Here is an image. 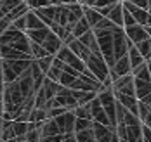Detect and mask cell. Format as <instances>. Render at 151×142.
Masks as SVG:
<instances>
[{
  "instance_id": "obj_6",
  "label": "cell",
  "mask_w": 151,
  "mask_h": 142,
  "mask_svg": "<svg viewBox=\"0 0 151 142\" xmlns=\"http://www.w3.org/2000/svg\"><path fill=\"white\" fill-rule=\"evenodd\" d=\"M75 120H76V116H75L73 111H64L63 114H59V116L54 118V121L59 126L61 133H64V135L75 133Z\"/></svg>"
},
{
  "instance_id": "obj_16",
  "label": "cell",
  "mask_w": 151,
  "mask_h": 142,
  "mask_svg": "<svg viewBox=\"0 0 151 142\" xmlns=\"http://www.w3.org/2000/svg\"><path fill=\"white\" fill-rule=\"evenodd\" d=\"M127 56H129V61H130V68H132V69L137 68V66H141L142 63H146V61H144V57L141 56V52L137 50V47L134 45V44H130V45H129Z\"/></svg>"
},
{
  "instance_id": "obj_25",
  "label": "cell",
  "mask_w": 151,
  "mask_h": 142,
  "mask_svg": "<svg viewBox=\"0 0 151 142\" xmlns=\"http://www.w3.org/2000/svg\"><path fill=\"white\" fill-rule=\"evenodd\" d=\"M45 120H47V109H40V108H33L31 109L28 121H31V123H42Z\"/></svg>"
},
{
  "instance_id": "obj_37",
  "label": "cell",
  "mask_w": 151,
  "mask_h": 142,
  "mask_svg": "<svg viewBox=\"0 0 151 142\" xmlns=\"http://www.w3.org/2000/svg\"><path fill=\"white\" fill-rule=\"evenodd\" d=\"M96 2H97V0H85V5H87V7H94Z\"/></svg>"
},
{
  "instance_id": "obj_13",
  "label": "cell",
  "mask_w": 151,
  "mask_h": 142,
  "mask_svg": "<svg viewBox=\"0 0 151 142\" xmlns=\"http://www.w3.org/2000/svg\"><path fill=\"white\" fill-rule=\"evenodd\" d=\"M66 45H68V47H70V50H71L73 54H76V56H78V57H80L83 63L89 59V56L92 54L91 50L85 47V45H83V44H82L78 38H73V40H71V42H68Z\"/></svg>"
},
{
  "instance_id": "obj_17",
  "label": "cell",
  "mask_w": 151,
  "mask_h": 142,
  "mask_svg": "<svg viewBox=\"0 0 151 142\" xmlns=\"http://www.w3.org/2000/svg\"><path fill=\"white\" fill-rule=\"evenodd\" d=\"M83 16H85V19L89 21L91 28L97 26V23L104 17V16H101V14H99V11H97V9H94V7H87V5H83Z\"/></svg>"
},
{
  "instance_id": "obj_5",
  "label": "cell",
  "mask_w": 151,
  "mask_h": 142,
  "mask_svg": "<svg viewBox=\"0 0 151 142\" xmlns=\"http://www.w3.org/2000/svg\"><path fill=\"white\" fill-rule=\"evenodd\" d=\"M111 88H113V92H120V94H127V95H136L132 73H130V75H123L120 78L113 80V81H111Z\"/></svg>"
},
{
  "instance_id": "obj_4",
  "label": "cell",
  "mask_w": 151,
  "mask_h": 142,
  "mask_svg": "<svg viewBox=\"0 0 151 142\" xmlns=\"http://www.w3.org/2000/svg\"><path fill=\"white\" fill-rule=\"evenodd\" d=\"M56 57H58V59H61L64 64H68V66L75 68L76 71H80V73H83V71L87 69L85 63H83V61H82V59H80L76 54H73V52L70 50V47H68V45H64V44H63V47L58 50Z\"/></svg>"
},
{
  "instance_id": "obj_29",
  "label": "cell",
  "mask_w": 151,
  "mask_h": 142,
  "mask_svg": "<svg viewBox=\"0 0 151 142\" xmlns=\"http://www.w3.org/2000/svg\"><path fill=\"white\" fill-rule=\"evenodd\" d=\"M11 26H14L16 30H19V31H26V14L21 16V17H17Z\"/></svg>"
},
{
  "instance_id": "obj_23",
  "label": "cell",
  "mask_w": 151,
  "mask_h": 142,
  "mask_svg": "<svg viewBox=\"0 0 151 142\" xmlns=\"http://www.w3.org/2000/svg\"><path fill=\"white\" fill-rule=\"evenodd\" d=\"M21 2H24V0H0V17H4L7 12H11Z\"/></svg>"
},
{
  "instance_id": "obj_36",
  "label": "cell",
  "mask_w": 151,
  "mask_h": 142,
  "mask_svg": "<svg viewBox=\"0 0 151 142\" xmlns=\"http://www.w3.org/2000/svg\"><path fill=\"white\" fill-rule=\"evenodd\" d=\"M0 83L4 85V68H2V57H0Z\"/></svg>"
},
{
  "instance_id": "obj_38",
  "label": "cell",
  "mask_w": 151,
  "mask_h": 142,
  "mask_svg": "<svg viewBox=\"0 0 151 142\" xmlns=\"http://www.w3.org/2000/svg\"><path fill=\"white\" fill-rule=\"evenodd\" d=\"M4 114V99H2V95H0V116Z\"/></svg>"
},
{
  "instance_id": "obj_9",
  "label": "cell",
  "mask_w": 151,
  "mask_h": 142,
  "mask_svg": "<svg viewBox=\"0 0 151 142\" xmlns=\"http://www.w3.org/2000/svg\"><path fill=\"white\" fill-rule=\"evenodd\" d=\"M134 88H136L137 101L144 104H151V80L134 78Z\"/></svg>"
},
{
  "instance_id": "obj_15",
  "label": "cell",
  "mask_w": 151,
  "mask_h": 142,
  "mask_svg": "<svg viewBox=\"0 0 151 142\" xmlns=\"http://www.w3.org/2000/svg\"><path fill=\"white\" fill-rule=\"evenodd\" d=\"M137 118L141 120L142 125L151 126V104H144V102H137Z\"/></svg>"
},
{
  "instance_id": "obj_3",
  "label": "cell",
  "mask_w": 151,
  "mask_h": 142,
  "mask_svg": "<svg viewBox=\"0 0 151 142\" xmlns=\"http://www.w3.org/2000/svg\"><path fill=\"white\" fill-rule=\"evenodd\" d=\"M33 59H2V68H4V83L14 81L19 75H23Z\"/></svg>"
},
{
  "instance_id": "obj_28",
  "label": "cell",
  "mask_w": 151,
  "mask_h": 142,
  "mask_svg": "<svg viewBox=\"0 0 151 142\" xmlns=\"http://www.w3.org/2000/svg\"><path fill=\"white\" fill-rule=\"evenodd\" d=\"M91 126H92V120H83V118H76L75 120V132L91 128Z\"/></svg>"
},
{
  "instance_id": "obj_19",
  "label": "cell",
  "mask_w": 151,
  "mask_h": 142,
  "mask_svg": "<svg viewBox=\"0 0 151 142\" xmlns=\"http://www.w3.org/2000/svg\"><path fill=\"white\" fill-rule=\"evenodd\" d=\"M89 30H92L91 24H89V21L85 19V16H82L78 21H76V24L73 26V30H71V35L75 36V38H80L83 33H87Z\"/></svg>"
},
{
  "instance_id": "obj_27",
  "label": "cell",
  "mask_w": 151,
  "mask_h": 142,
  "mask_svg": "<svg viewBox=\"0 0 151 142\" xmlns=\"http://www.w3.org/2000/svg\"><path fill=\"white\" fill-rule=\"evenodd\" d=\"M52 59H54V56H45V57L35 59V63L38 64V68L44 71V75H45L47 71H49V68H50V64H52Z\"/></svg>"
},
{
  "instance_id": "obj_2",
  "label": "cell",
  "mask_w": 151,
  "mask_h": 142,
  "mask_svg": "<svg viewBox=\"0 0 151 142\" xmlns=\"http://www.w3.org/2000/svg\"><path fill=\"white\" fill-rule=\"evenodd\" d=\"M85 66L87 69L91 71L96 78L99 80L104 87H111V78H109V68L106 61L103 59V56H96V54H91L89 59L85 61Z\"/></svg>"
},
{
  "instance_id": "obj_1",
  "label": "cell",
  "mask_w": 151,
  "mask_h": 142,
  "mask_svg": "<svg viewBox=\"0 0 151 142\" xmlns=\"http://www.w3.org/2000/svg\"><path fill=\"white\" fill-rule=\"evenodd\" d=\"M0 47L16 49V50H19V52L30 54V38L26 36L24 31L16 30L14 26H9L5 31L0 33Z\"/></svg>"
},
{
  "instance_id": "obj_35",
  "label": "cell",
  "mask_w": 151,
  "mask_h": 142,
  "mask_svg": "<svg viewBox=\"0 0 151 142\" xmlns=\"http://www.w3.org/2000/svg\"><path fill=\"white\" fill-rule=\"evenodd\" d=\"M4 142H24V135H21V137H14V139H9V141H4Z\"/></svg>"
},
{
  "instance_id": "obj_11",
  "label": "cell",
  "mask_w": 151,
  "mask_h": 142,
  "mask_svg": "<svg viewBox=\"0 0 151 142\" xmlns=\"http://www.w3.org/2000/svg\"><path fill=\"white\" fill-rule=\"evenodd\" d=\"M123 2V7L134 16V19H136L137 24H146V21H148V17H150V12L146 11V9H141V7H137V5H134L132 2H127V0H122Z\"/></svg>"
},
{
  "instance_id": "obj_10",
  "label": "cell",
  "mask_w": 151,
  "mask_h": 142,
  "mask_svg": "<svg viewBox=\"0 0 151 142\" xmlns=\"http://www.w3.org/2000/svg\"><path fill=\"white\" fill-rule=\"evenodd\" d=\"M125 30V35H127V38L136 45V44H139V42H142V40H146L150 35H148V31H146V28L142 26V24H132V26H125L123 28Z\"/></svg>"
},
{
  "instance_id": "obj_8",
  "label": "cell",
  "mask_w": 151,
  "mask_h": 142,
  "mask_svg": "<svg viewBox=\"0 0 151 142\" xmlns=\"http://www.w3.org/2000/svg\"><path fill=\"white\" fill-rule=\"evenodd\" d=\"M130 73H132V68H130L129 56H123L120 59H116L115 64L109 68V78H111V81L123 76V75H130Z\"/></svg>"
},
{
  "instance_id": "obj_32",
  "label": "cell",
  "mask_w": 151,
  "mask_h": 142,
  "mask_svg": "<svg viewBox=\"0 0 151 142\" xmlns=\"http://www.w3.org/2000/svg\"><path fill=\"white\" fill-rule=\"evenodd\" d=\"M116 2H120V0H97L94 4V9H101V7H106V5H113Z\"/></svg>"
},
{
  "instance_id": "obj_22",
  "label": "cell",
  "mask_w": 151,
  "mask_h": 142,
  "mask_svg": "<svg viewBox=\"0 0 151 142\" xmlns=\"http://www.w3.org/2000/svg\"><path fill=\"white\" fill-rule=\"evenodd\" d=\"M75 139H76V142H96L92 126L91 128H85V130H78V132H75Z\"/></svg>"
},
{
  "instance_id": "obj_39",
  "label": "cell",
  "mask_w": 151,
  "mask_h": 142,
  "mask_svg": "<svg viewBox=\"0 0 151 142\" xmlns=\"http://www.w3.org/2000/svg\"><path fill=\"white\" fill-rule=\"evenodd\" d=\"M144 26H151V14H150V17H148V21H146V24Z\"/></svg>"
},
{
  "instance_id": "obj_26",
  "label": "cell",
  "mask_w": 151,
  "mask_h": 142,
  "mask_svg": "<svg viewBox=\"0 0 151 142\" xmlns=\"http://www.w3.org/2000/svg\"><path fill=\"white\" fill-rule=\"evenodd\" d=\"M132 76H134V78H139V80H151L150 69H148V64L142 63L141 66L134 68V69H132Z\"/></svg>"
},
{
  "instance_id": "obj_34",
  "label": "cell",
  "mask_w": 151,
  "mask_h": 142,
  "mask_svg": "<svg viewBox=\"0 0 151 142\" xmlns=\"http://www.w3.org/2000/svg\"><path fill=\"white\" fill-rule=\"evenodd\" d=\"M63 142H76V139H75V133H70V135H66L64 137V141Z\"/></svg>"
},
{
  "instance_id": "obj_12",
  "label": "cell",
  "mask_w": 151,
  "mask_h": 142,
  "mask_svg": "<svg viewBox=\"0 0 151 142\" xmlns=\"http://www.w3.org/2000/svg\"><path fill=\"white\" fill-rule=\"evenodd\" d=\"M78 40L89 49L92 54H96V56H103V54H101V49H99V44H97V38H96V35H94L92 30H89L87 33H83Z\"/></svg>"
},
{
  "instance_id": "obj_30",
  "label": "cell",
  "mask_w": 151,
  "mask_h": 142,
  "mask_svg": "<svg viewBox=\"0 0 151 142\" xmlns=\"http://www.w3.org/2000/svg\"><path fill=\"white\" fill-rule=\"evenodd\" d=\"M141 139L142 142H151V126L141 123Z\"/></svg>"
},
{
  "instance_id": "obj_18",
  "label": "cell",
  "mask_w": 151,
  "mask_h": 142,
  "mask_svg": "<svg viewBox=\"0 0 151 142\" xmlns=\"http://www.w3.org/2000/svg\"><path fill=\"white\" fill-rule=\"evenodd\" d=\"M44 26H45V23L37 16L35 11L30 9L26 12V30H37V28H44Z\"/></svg>"
},
{
  "instance_id": "obj_20",
  "label": "cell",
  "mask_w": 151,
  "mask_h": 142,
  "mask_svg": "<svg viewBox=\"0 0 151 142\" xmlns=\"http://www.w3.org/2000/svg\"><path fill=\"white\" fill-rule=\"evenodd\" d=\"M14 121L12 120H4L2 121V142L9 141V139H14Z\"/></svg>"
},
{
  "instance_id": "obj_7",
  "label": "cell",
  "mask_w": 151,
  "mask_h": 142,
  "mask_svg": "<svg viewBox=\"0 0 151 142\" xmlns=\"http://www.w3.org/2000/svg\"><path fill=\"white\" fill-rule=\"evenodd\" d=\"M89 108H91L92 121H97V123H101V125L111 126V121H109V118H108V114H106L104 108L101 106V102H99L97 95H96L91 102H89ZM111 128H113V126H111Z\"/></svg>"
},
{
  "instance_id": "obj_21",
  "label": "cell",
  "mask_w": 151,
  "mask_h": 142,
  "mask_svg": "<svg viewBox=\"0 0 151 142\" xmlns=\"http://www.w3.org/2000/svg\"><path fill=\"white\" fill-rule=\"evenodd\" d=\"M136 47H137V50L141 52V56L144 57V61L151 59V36H148L146 40H142V42L136 44Z\"/></svg>"
},
{
  "instance_id": "obj_24",
  "label": "cell",
  "mask_w": 151,
  "mask_h": 142,
  "mask_svg": "<svg viewBox=\"0 0 151 142\" xmlns=\"http://www.w3.org/2000/svg\"><path fill=\"white\" fill-rule=\"evenodd\" d=\"M30 54H31V57H33V59H40V57L50 56V54H49V52H47L45 49L40 45V44L31 42V40H30Z\"/></svg>"
},
{
  "instance_id": "obj_14",
  "label": "cell",
  "mask_w": 151,
  "mask_h": 142,
  "mask_svg": "<svg viewBox=\"0 0 151 142\" xmlns=\"http://www.w3.org/2000/svg\"><path fill=\"white\" fill-rule=\"evenodd\" d=\"M106 17L109 19V21H113L116 26H122L123 28V4L120 2H116L111 9H109V12L106 14Z\"/></svg>"
},
{
  "instance_id": "obj_42",
  "label": "cell",
  "mask_w": 151,
  "mask_h": 142,
  "mask_svg": "<svg viewBox=\"0 0 151 142\" xmlns=\"http://www.w3.org/2000/svg\"><path fill=\"white\" fill-rule=\"evenodd\" d=\"M148 12H150V14H151V7H150V9H148Z\"/></svg>"
},
{
  "instance_id": "obj_31",
  "label": "cell",
  "mask_w": 151,
  "mask_h": 142,
  "mask_svg": "<svg viewBox=\"0 0 151 142\" xmlns=\"http://www.w3.org/2000/svg\"><path fill=\"white\" fill-rule=\"evenodd\" d=\"M122 4H123V2H122ZM132 24H136V19H134V16L123 7V28H125V26H132Z\"/></svg>"
},
{
  "instance_id": "obj_33",
  "label": "cell",
  "mask_w": 151,
  "mask_h": 142,
  "mask_svg": "<svg viewBox=\"0 0 151 142\" xmlns=\"http://www.w3.org/2000/svg\"><path fill=\"white\" fill-rule=\"evenodd\" d=\"M127 2H132L134 5H137V7H141V9H146V11H148V7H150L148 0H127Z\"/></svg>"
},
{
  "instance_id": "obj_40",
  "label": "cell",
  "mask_w": 151,
  "mask_h": 142,
  "mask_svg": "<svg viewBox=\"0 0 151 142\" xmlns=\"http://www.w3.org/2000/svg\"><path fill=\"white\" fill-rule=\"evenodd\" d=\"M76 4H80V5H85V0H75Z\"/></svg>"
},
{
  "instance_id": "obj_41",
  "label": "cell",
  "mask_w": 151,
  "mask_h": 142,
  "mask_svg": "<svg viewBox=\"0 0 151 142\" xmlns=\"http://www.w3.org/2000/svg\"><path fill=\"white\" fill-rule=\"evenodd\" d=\"M2 90H4V85L0 83V95H2Z\"/></svg>"
}]
</instances>
